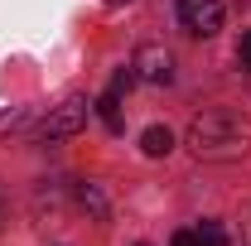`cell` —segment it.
<instances>
[{
	"label": "cell",
	"mask_w": 251,
	"mask_h": 246,
	"mask_svg": "<svg viewBox=\"0 0 251 246\" xmlns=\"http://www.w3.org/2000/svg\"><path fill=\"white\" fill-rule=\"evenodd\" d=\"M188 150L208 164H232L251 154V116L232 111V106H213L188 125Z\"/></svg>",
	"instance_id": "6da1fadb"
},
{
	"label": "cell",
	"mask_w": 251,
	"mask_h": 246,
	"mask_svg": "<svg viewBox=\"0 0 251 246\" xmlns=\"http://www.w3.org/2000/svg\"><path fill=\"white\" fill-rule=\"evenodd\" d=\"M87 111H92V101L87 97H63L58 106H49L44 116H39V135L44 140H63V135H77L82 125H87Z\"/></svg>",
	"instance_id": "7a4b0ae2"
},
{
	"label": "cell",
	"mask_w": 251,
	"mask_h": 246,
	"mask_svg": "<svg viewBox=\"0 0 251 246\" xmlns=\"http://www.w3.org/2000/svg\"><path fill=\"white\" fill-rule=\"evenodd\" d=\"M130 68H135V77L150 82V87H169V82H174V53L159 49V44H140L135 58H130Z\"/></svg>",
	"instance_id": "3957f363"
},
{
	"label": "cell",
	"mask_w": 251,
	"mask_h": 246,
	"mask_svg": "<svg viewBox=\"0 0 251 246\" xmlns=\"http://www.w3.org/2000/svg\"><path fill=\"white\" fill-rule=\"evenodd\" d=\"M222 0H179V25H184L193 39H213L222 29Z\"/></svg>",
	"instance_id": "277c9868"
},
{
	"label": "cell",
	"mask_w": 251,
	"mask_h": 246,
	"mask_svg": "<svg viewBox=\"0 0 251 246\" xmlns=\"http://www.w3.org/2000/svg\"><path fill=\"white\" fill-rule=\"evenodd\" d=\"M140 150L150 154V159H164V154L174 150V130H169V125H150V130L140 135Z\"/></svg>",
	"instance_id": "5b68a950"
},
{
	"label": "cell",
	"mask_w": 251,
	"mask_h": 246,
	"mask_svg": "<svg viewBox=\"0 0 251 246\" xmlns=\"http://www.w3.org/2000/svg\"><path fill=\"white\" fill-rule=\"evenodd\" d=\"M77 203H82V208H87V213H92L97 222H101V217L111 213V203H106V193H101L97 184H82V188H77Z\"/></svg>",
	"instance_id": "8992f818"
},
{
	"label": "cell",
	"mask_w": 251,
	"mask_h": 246,
	"mask_svg": "<svg viewBox=\"0 0 251 246\" xmlns=\"http://www.w3.org/2000/svg\"><path fill=\"white\" fill-rule=\"evenodd\" d=\"M97 106V116H101V121H106V130H121V97H111V92H101L92 101Z\"/></svg>",
	"instance_id": "52a82bcc"
},
{
	"label": "cell",
	"mask_w": 251,
	"mask_h": 246,
	"mask_svg": "<svg viewBox=\"0 0 251 246\" xmlns=\"http://www.w3.org/2000/svg\"><path fill=\"white\" fill-rule=\"evenodd\" d=\"M198 246H227V232H222L218 222H203L198 227Z\"/></svg>",
	"instance_id": "ba28073f"
},
{
	"label": "cell",
	"mask_w": 251,
	"mask_h": 246,
	"mask_svg": "<svg viewBox=\"0 0 251 246\" xmlns=\"http://www.w3.org/2000/svg\"><path fill=\"white\" fill-rule=\"evenodd\" d=\"M237 63H242V68L251 73V29L242 34V44H237Z\"/></svg>",
	"instance_id": "9c48e42d"
},
{
	"label": "cell",
	"mask_w": 251,
	"mask_h": 246,
	"mask_svg": "<svg viewBox=\"0 0 251 246\" xmlns=\"http://www.w3.org/2000/svg\"><path fill=\"white\" fill-rule=\"evenodd\" d=\"M169 246H198V232H174Z\"/></svg>",
	"instance_id": "30bf717a"
},
{
	"label": "cell",
	"mask_w": 251,
	"mask_h": 246,
	"mask_svg": "<svg viewBox=\"0 0 251 246\" xmlns=\"http://www.w3.org/2000/svg\"><path fill=\"white\" fill-rule=\"evenodd\" d=\"M106 5H130V0H106Z\"/></svg>",
	"instance_id": "8fae6325"
},
{
	"label": "cell",
	"mask_w": 251,
	"mask_h": 246,
	"mask_svg": "<svg viewBox=\"0 0 251 246\" xmlns=\"http://www.w3.org/2000/svg\"><path fill=\"white\" fill-rule=\"evenodd\" d=\"M0 222H5V208H0Z\"/></svg>",
	"instance_id": "7c38bea8"
},
{
	"label": "cell",
	"mask_w": 251,
	"mask_h": 246,
	"mask_svg": "<svg viewBox=\"0 0 251 246\" xmlns=\"http://www.w3.org/2000/svg\"><path fill=\"white\" fill-rule=\"evenodd\" d=\"M140 246H150V242H140Z\"/></svg>",
	"instance_id": "4fadbf2b"
}]
</instances>
